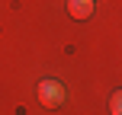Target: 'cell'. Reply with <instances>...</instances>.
<instances>
[{
    "instance_id": "obj_3",
    "label": "cell",
    "mask_w": 122,
    "mask_h": 115,
    "mask_svg": "<svg viewBox=\"0 0 122 115\" xmlns=\"http://www.w3.org/2000/svg\"><path fill=\"white\" fill-rule=\"evenodd\" d=\"M119 96H122V93H112V99H109V112L112 115H119V109H122V99Z\"/></svg>"
},
{
    "instance_id": "obj_2",
    "label": "cell",
    "mask_w": 122,
    "mask_h": 115,
    "mask_svg": "<svg viewBox=\"0 0 122 115\" xmlns=\"http://www.w3.org/2000/svg\"><path fill=\"white\" fill-rule=\"evenodd\" d=\"M67 13L74 19H90L93 16V0H67Z\"/></svg>"
},
{
    "instance_id": "obj_1",
    "label": "cell",
    "mask_w": 122,
    "mask_h": 115,
    "mask_svg": "<svg viewBox=\"0 0 122 115\" xmlns=\"http://www.w3.org/2000/svg\"><path fill=\"white\" fill-rule=\"evenodd\" d=\"M36 96H39V102H42L45 109H61L67 93H64V86H61L58 80H42L39 90H36Z\"/></svg>"
}]
</instances>
